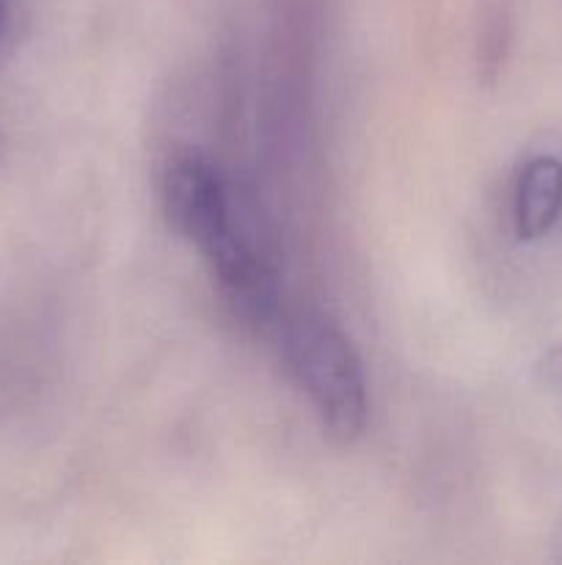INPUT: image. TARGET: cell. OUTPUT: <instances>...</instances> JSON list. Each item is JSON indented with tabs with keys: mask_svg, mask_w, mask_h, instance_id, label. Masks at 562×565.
<instances>
[{
	"mask_svg": "<svg viewBox=\"0 0 562 565\" xmlns=\"http://www.w3.org/2000/svg\"><path fill=\"white\" fill-rule=\"evenodd\" d=\"M163 210L169 224L202 254L237 230L218 171L193 154L171 160L165 169Z\"/></svg>",
	"mask_w": 562,
	"mask_h": 565,
	"instance_id": "cell-2",
	"label": "cell"
},
{
	"mask_svg": "<svg viewBox=\"0 0 562 565\" xmlns=\"http://www.w3.org/2000/svg\"><path fill=\"white\" fill-rule=\"evenodd\" d=\"M540 379L551 390H562V345H554L543 359H540Z\"/></svg>",
	"mask_w": 562,
	"mask_h": 565,
	"instance_id": "cell-5",
	"label": "cell"
},
{
	"mask_svg": "<svg viewBox=\"0 0 562 565\" xmlns=\"http://www.w3.org/2000/svg\"><path fill=\"white\" fill-rule=\"evenodd\" d=\"M523 0H479L474 25V58L483 83H496L510 61L521 25Z\"/></svg>",
	"mask_w": 562,
	"mask_h": 565,
	"instance_id": "cell-4",
	"label": "cell"
},
{
	"mask_svg": "<svg viewBox=\"0 0 562 565\" xmlns=\"http://www.w3.org/2000/svg\"><path fill=\"white\" fill-rule=\"evenodd\" d=\"M556 546H560V561H562V527H560V535H556Z\"/></svg>",
	"mask_w": 562,
	"mask_h": 565,
	"instance_id": "cell-7",
	"label": "cell"
},
{
	"mask_svg": "<svg viewBox=\"0 0 562 565\" xmlns=\"http://www.w3.org/2000/svg\"><path fill=\"white\" fill-rule=\"evenodd\" d=\"M6 33V0H0V42H3Z\"/></svg>",
	"mask_w": 562,
	"mask_h": 565,
	"instance_id": "cell-6",
	"label": "cell"
},
{
	"mask_svg": "<svg viewBox=\"0 0 562 565\" xmlns=\"http://www.w3.org/2000/svg\"><path fill=\"white\" fill-rule=\"evenodd\" d=\"M284 356L325 434L356 441L367 425V381L345 331L323 315H298L284 329Z\"/></svg>",
	"mask_w": 562,
	"mask_h": 565,
	"instance_id": "cell-1",
	"label": "cell"
},
{
	"mask_svg": "<svg viewBox=\"0 0 562 565\" xmlns=\"http://www.w3.org/2000/svg\"><path fill=\"white\" fill-rule=\"evenodd\" d=\"M0 143H3V141H0Z\"/></svg>",
	"mask_w": 562,
	"mask_h": 565,
	"instance_id": "cell-8",
	"label": "cell"
},
{
	"mask_svg": "<svg viewBox=\"0 0 562 565\" xmlns=\"http://www.w3.org/2000/svg\"><path fill=\"white\" fill-rule=\"evenodd\" d=\"M562 218V160L538 154L518 171L512 188V226L521 241L549 235Z\"/></svg>",
	"mask_w": 562,
	"mask_h": 565,
	"instance_id": "cell-3",
	"label": "cell"
}]
</instances>
